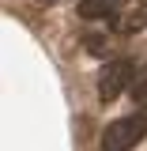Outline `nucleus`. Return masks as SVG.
I'll list each match as a JSON object with an SVG mask.
<instances>
[{
  "label": "nucleus",
  "instance_id": "1",
  "mask_svg": "<svg viewBox=\"0 0 147 151\" xmlns=\"http://www.w3.org/2000/svg\"><path fill=\"white\" fill-rule=\"evenodd\" d=\"M143 136H147V113L121 117V121L106 125V132H102V151H132Z\"/></svg>",
  "mask_w": 147,
  "mask_h": 151
},
{
  "label": "nucleus",
  "instance_id": "2",
  "mask_svg": "<svg viewBox=\"0 0 147 151\" xmlns=\"http://www.w3.org/2000/svg\"><path fill=\"white\" fill-rule=\"evenodd\" d=\"M128 76H132V60H113V64H106L102 76H98V98L102 102H113L117 94L128 87Z\"/></svg>",
  "mask_w": 147,
  "mask_h": 151
},
{
  "label": "nucleus",
  "instance_id": "3",
  "mask_svg": "<svg viewBox=\"0 0 147 151\" xmlns=\"http://www.w3.org/2000/svg\"><path fill=\"white\" fill-rule=\"evenodd\" d=\"M110 12H113V0H79L83 19H98V15H110Z\"/></svg>",
  "mask_w": 147,
  "mask_h": 151
},
{
  "label": "nucleus",
  "instance_id": "4",
  "mask_svg": "<svg viewBox=\"0 0 147 151\" xmlns=\"http://www.w3.org/2000/svg\"><path fill=\"white\" fill-rule=\"evenodd\" d=\"M132 102H136V106H147V76L132 87Z\"/></svg>",
  "mask_w": 147,
  "mask_h": 151
}]
</instances>
